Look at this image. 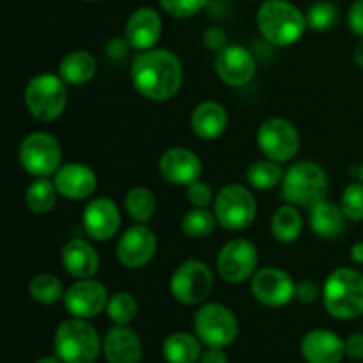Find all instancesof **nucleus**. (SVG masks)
Here are the masks:
<instances>
[{"label": "nucleus", "mask_w": 363, "mask_h": 363, "mask_svg": "<svg viewBox=\"0 0 363 363\" xmlns=\"http://www.w3.org/2000/svg\"><path fill=\"white\" fill-rule=\"evenodd\" d=\"M55 354L62 363H92L103 344L99 333L87 319H67L59 325L53 340Z\"/></svg>", "instance_id": "obj_5"}, {"label": "nucleus", "mask_w": 363, "mask_h": 363, "mask_svg": "<svg viewBox=\"0 0 363 363\" xmlns=\"http://www.w3.org/2000/svg\"><path fill=\"white\" fill-rule=\"evenodd\" d=\"M358 179H360L362 183H363V163H362L360 167H358Z\"/></svg>", "instance_id": "obj_46"}, {"label": "nucleus", "mask_w": 363, "mask_h": 363, "mask_svg": "<svg viewBox=\"0 0 363 363\" xmlns=\"http://www.w3.org/2000/svg\"><path fill=\"white\" fill-rule=\"evenodd\" d=\"M319 287L315 286L312 280H300L296 282V287H294V298H296L300 303H314L319 298Z\"/></svg>", "instance_id": "obj_39"}, {"label": "nucleus", "mask_w": 363, "mask_h": 363, "mask_svg": "<svg viewBox=\"0 0 363 363\" xmlns=\"http://www.w3.org/2000/svg\"><path fill=\"white\" fill-rule=\"evenodd\" d=\"M201 363H229L223 347H209L206 353H202Z\"/></svg>", "instance_id": "obj_42"}, {"label": "nucleus", "mask_w": 363, "mask_h": 363, "mask_svg": "<svg viewBox=\"0 0 363 363\" xmlns=\"http://www.w3.org/2000/svg\"><path fill=\"white\" fill-rule=\"evenodd\" d=\"M197 335L186 332H176L163 342L162 353L169 363H195L201 360L202 346Z\"/></svg>", "instance_id": "obj_27"}, {"label": "nucleus", "mask_w": 363, "mask_h": 363, "mask_svg": "<svg viewBox=\"0 0 363 363\" xmlns=\"http://www.w3.org/2000/svg\"><path fill=\"white\" fill-rule=\"evenodd\" d=\"M53 183L60 197L69 199V201H84L96 191L98 177L89 165L66 163V165H60V169L55 172Z\"/></svg>", "instance_id": "obj_19"}, {"label": "nucleus", "mask_w": 363, "mask_h": 363, "mask_svg": "<svg viewBox=\"0 0 363 363\" xmlns=\"http://www.w3.org/2000/svg\"><path fill=\"white\" fill-rule=\"evenodd\" d=\"M130 77L135 91L145 99L169 101L183 85V64L170 50L151 48L135 57Z\"/></svg>", "instance_id": "obj_1"}, {"label": "nucleus", "mask_w": 363, "mask_h": 363, "mask_svg": "<svg viewBox=\"0 0 363 363\" xmlns=\"http://www.w3.org/2000/svg\"><path fill=\"white\" fill-rule=\"evenodd\" d=\"M89 2H96V0H89Z\"/></svg>", "instance_id": "obj_47"}, {"label": "nucleus", "mask_w": 363, "mask_h": 363, "mask_svg": "<svg viewBox=\"0 0 363 363\" xmlns=\"http://www.w3.org/2000/svg\"><path fill=\"white\" fill-rule=\"evenodd\" d=\"M257 27L262 38L275 46H291L303 38L307 18L287 0H266L257 11Z\"/></svg>", "instance_id": "obj_2"}, {"label": "nucleus", "mask_w": 363, "mask_h": 363, "mask_svg": "<svg viewBox=\"0 0 363 363\" xmlns=\"http://www.w3.org/2000/svg\"><path fill=\"white\" fill-rule=\"evenodd\" d=\"M106 314H108L110 321L116 323V325H130L135 319L138 312V303L130 293H121L112 294L108 298V303H106Z\"/></svg>", "instance_id": "obj_34"}, {"label": "nucleus", "mask_w": 363, "mask_h": 363, "mask_svg": "<svg viewBox=\"0 0 363 363\" xmlns=\"http://www.w3.org/2000/svg\"><path fill=\"white\" fill-rule=\"evenodd\" d=\"M208 0H160V6L174 18H190L202 11Z\"/></svg>", "instance_id": "obj_37"}, {"label": "nucleus", "mask_w": 363, "mask_h": 363, "mask_svg": "<svg viewBox=\"0 0 363 363\" xmlns=\"http://www.w3.org/2000/svg\"><path fill=\"white\" fill-rule=\"evenodd\" d=\"M121 209L110 199H92L84 209L82 225L85 233L96 241H108L121 229Z\"/></svg>", "instance_id": "obj_17"}, {"label": "nucleus", "mask_w": 363, "mask_h": 363, "mask_svg": "<svg viewBox=\"0 0 363 363\" xmlns=\"http://www.w3.org/2000/svg\"><path fill=\"white\" fill-rule=\"evenodd\" d=\"M301 354L307 363H340L346 357L344 340L330 330H312L301 340Z\"/></svg>", "instance_id": "obj_22"}, {"label": "nucleus", "mask_w": 363, "mask_h": 363, "mask_svg": "<svg viewBox=\"0 0 363 363\" xmlns=\"http://www.w3.org/2000/svg\"><path fill=\"white\" fill-rule=\"evenodd\" d=\"M35 363H62L59 360V358H53V357H43V358H39L38 362Z\"/></svg>", "instance_id": "obj_45"}, {"label": "nucleus", "mask_w": 363, "mask_h": 363, "mask_svg": "<svg viewBox=\"0 0 363 363\" xmlns=\"http://www.w3.org/2000/svg\"><path fill=\"white\" fill-rule=\"evenodd\" d=\"M213 208L218 225L233 233L248 229L257 216V201L243 184L223 186L218 195H215Z\"/></svg>", "instance_id": "obj_7"}, {"label": "nucleus", "mask_w": 363, "mask_h": 363, "mask_svg": "<svg viewBox=\"0 0 363 363\" xmlns=\"http://www.w3.org/2000/svg\"><path fill=\"white\" fill-rule=\"evenodd\" d=\"M163 179L176 186H188L201 179L202 162L191 149L170 147L162 155L158 162Z\"/></svg>", "instance_id": "obj_18"}, {"label": "nucleus", "mask_w": 363, "mask_h": 363, "mask_svg": "<svg viewBox=\"0 0 363 363\" xmlns=\"http://www.w3.org/2000/svg\"><path fill=\"white\" fill-rule=\"evenodd\" d=\"M347 23L358 38H363V0H354L353 6L350 7Z\"/></svg>", "instance_id": "obj_40"}, {"label": "nucleus", "mask_w": 363, "mask_h": 363, "mask_svg": "<svg viewBox=\"0 0 363 363\" xmlns=\"http://www.w3.org/2000/svg\"><path fill=\"white\" fill-rule=\"evenodd\" d=\"M28 294L41 305H53L64 298V287L52 273H39L28 284Z\"/></svg>", "instance_id": "obj_33"}, {"label": "nucleus", "mask_w": 363, "mask_h": 363, "mask_svg": "<svg viewBox=\"0 0 363 363\" xmlns=\"http://www.w3.org/2000/svg\"><path fill=\"white\" fill-rule=\"evenodd\" d=\"M215 286L211 268L199 259L181 262L170 279V293L181 305H201L208 300Z\"/></svg>", "instance_id": "obj_9"}, {"label": "nucleus", "mask_w": 363, "mask_h": 363, "mask_svg": "<svg viewBox=\"0 0 363 363\" xmlns=\"http://www.w3.org/2000/svg\"><path fill=\"white\" fill-rule=\"evenodd\" d=\"M57 195H59V191H57L53 181H50L48 177H38V181H34L27 188L25 204H27L28 211L35 213V215H45L53 209Z\"/></svg>", "instance_id": "obj_30"}, {"label": "nucleus", "mask_w": 363, "mask_h": 363, "mask_svg": "<svg viewBox=\"0 0 363 363\" xmlns=\"http://www.w3.org/2000/svg\"><path fill=\"white\" fill-rule=\"evenodd\" d=\"M162 38V18L152 7L133 11L124 27V39L138 52L155 48Z\"/></svg>", "instance_id": "obj_20"}, {"label": "nucleus", "mask_w": 363, "mask_h": 363, "mask_svg": "<svg viewBox=\"0 0 363 363\" xmlns=\"http://www.w3.org/2000/svg\"><path fill=\"white\" fill-rule=\"evenodd\" d=\"M156 248H158V238L155 230L145 223H135L128 227L119 238L116 254L124 268L138 269L152 261Z\"/></svg>", "instance_id": "obj_13"}, {"label": "nucleus", "mask_w": 363, "mask_h": 363, "mask_svg": "<svg viewBox=\"0 0 363 363\" xmlns=\"http://www.w3.org/2000/svg\"><path fill=\"white\" fill-rule=\"evenodd\" d=\"M98 71L96 59L85 50H74L64 55L59 64V77L67 85H85L94 78Z\"/></svg>", "instance_id": "obj_26"}, {"label": "nucleus", "mask_w": 363, "mask_h": 363, "mask_svg": "<svg viewBox=\"0 0 363 363\" xmlns=\"http://www.w3.org/2000/svg\"><path fill=\"white\" fill-rule=\"evenodd\" d=\"M257 145L268 160L287 163L300 151V133L287 119L272 117L259 126Z\"/></svg>", "instance_id": "obj_11"}, {"label": "nucleus", "mask_w": 363, "mask_h": 363, "mask_svg": "<svg viewBox=\"0 0 363 363\" xmlns=\"http://www.w3.org/2000/svg\"><path fill=\"white\" fill-rule=\"evenodd\" d=\"M296 282L291 275L279 268H262L250 279L252 296L261 305L269 308H280L294 298Z\"/></svg>", "instance_id": "obj_14"}, {"label": "nucleus", "mask_w": 363, "mask_h": 363, "mask_svg": "<svg viewBox=\"0 0 363 363\" xmlns=\"http://www.w3.org/2000/svg\"><path fill=\"white\" fill-rule=\"evenodd\" d=\"M272 234L279 243H293L301 236L303 230V218L296 206H280L272 216Z\"/></svg>", "instance_id": "obj_28"}, {"label": "nucleus", "mask_w": 363, "mask_h": 363, "mask_svg": "<svg viewBox=\"0 0 363 363\" xmlns=\"http://www.w3.org/2000/svg\"><path fill=\"white\" fill-rule=\"evenodd\" d=\"M350 257L351 261L357 262V264H363V241H358V243H354L353 247H351Z\"/></svg>", "instance_id": "obj_43"}, {"label": "nucleus", "mask_w": 363, "mask_h": 363, "mask_svg": "<svg viewBox=\"0 0 363 363\" xmlns=\"http://www.w3.org/2000/svg\"><path fill=\"white\" fill-rule=\"evenodd\" d=\"M103 353L108 363H140L142 340L128 325H116L106 332L103 340Z\"/></svg>", "instance_id": "obj_21"}, {"label": "nucleus", "mask_w": 363, "mask_h": 363, "mask_svg": "<svg viewBox=\"0 0 363 363\" xmlns=\"http://www.w3.org/2000/svg\"><path fill=\"white\" fill-rule=\"evenodd\" d=\"M308 222L319 238L333 240L346 233L347 216L344 215L340 206H335L325 199L308 208Z\"/></svg>", "instance_id": "obj_25"}, {"label": "nucleus", "mask_w": 363, "mask_h": 363, "mask_svg": "<svg viewBox=\"0 0 363 363\" xmlns=\"http://www.w3.org/2000/svg\"><path fill=\"white\" fill-rule=\"evenodd\" d=\"M340 208L347 220L362 222L363 220V183H351L340 197Z\"/></svg>", "instance_id": "obj_36"}, {"label": "nucleus", "mask_w": 363, "mask_h": 363, "mask_svg": "<svg viewBox=\"0 0 363 363\" xmlns=\"http://www.w3.org/2000/svg\"><path fill=\"white\" fill-rule=\"evenodd\" d=\"M20 163L30 176H55L62 163V147L52 133L34 131L27 135L20 144Z\"/></svg>", "instance_id": "obj_10"}, {"label": "nucleus", "mask_w": 363, "mask_h": 363, "mask_svg": "<svg viewBox=\"0 0 363 363\" xmlns=\"http://www.w3.org/2000/svg\"><path fill=\"white\" fill-rule=\"evenodd\" d=\"M66 85L59 74L43 73L32 78L25 87V106L28 113L43 123L59 119L67 105Z\"/></svg>", "instance_id": "obj_6"}, {"label": "nucleus", "mask_w": 363, "mask_h": 363, "mask_svg": "<svg viewBox=\"0 0 363 363\" xmlns=\"http://www.w3.org/2000/svg\"><path fill=\"white\" fill-rule=\"evenodd\" d=\"M229 124V113L225 106L218 101H202L191 112V131L201 140H216L222 137Z\"/></svg>", "instance_id": "obj_24"}, {"label": "nucleus", "mask_w": 363, "mask_h": 363, "mask_svg": "<svg viewBox=\"0 0 363 363\" xmlns=\"http://www.w3.org/2000/svg\"><path fill=\"white\" fill-rule=\"evenodd\" d=\"M62 266L77 280L92 279L99 269V255L96 248L85 240H69L62 248Z\"/></svg>", "instance_id": "obj_23"}, {"label": "nucleus", "mask_w": 363, "mask_h": 363, "mask_svg": "<svg viewBox=\"0 0 363 363\" xmlns=\"http://www.w3.org/2000/svg\"><path fill=\"white\" fill-rule=\"evenodd\" d=\"M307 27L312 28L315 32H325L330 30L333 25L337 23V18H339V9L333 2L330 0H319V2L312 4L308 7L307 14Z\"/></svg>", "instance_id": "obj_35"}, {"label": "nucleus", "mask_w": 363, "mask_h": 363, "mask_svg": "<svg viewBox=\"0 0 363 363\" xmlns=\"http://www.w3.org/2000/svg\"><path fill=\"white\" fill-rule=\"evenodd\" d=\"M323 301L335 319H354L363 314V275L357 269L332 272L323 287Z\"/></svg>", "instance_id": "obj_3"}, {"label": "nucleus", "mask_w": 363, "mask_h": 363, "mask_svg": "<svg viewBox=\"0 0 363 363\" xmlns=\"http://www.w3.org/2000/svg\"><path fill=\"white\" fill-rule=\"evenodd\" d=\"M64 307L73 318L91 319L101 314L108 303V291L92 279L77 280L64 291Z\"/></svg>", "instance_id": "obj_15"}, {"label": "nucleus", "mask_w": 363, "mask_h": 363, "mask_svg": "<svg viewBox=\"0 0 363 363\" xmlns=\"http://www.w3.org/2000/svg\"><path fill=\"white\" fill-rule=\"evenodd\" d=\"M346 357L351 360H363V333H353L344 340Z\"/></svg>", "instance_id": "obj_41"}, {"label": "nucleus", "mask_w": 363, "mask_h": 363, "mask_svg": "<svg viewBox=\"0 0 363 363\" xmlns=\"http://www.w3.org/2000/svg\"><path fill=\"white\" fill-rule=\"evenodd\" d=\"M280 197L296 208H311L325 201L328 194V176L315 162H296L284 172Z\"/></svg>", "instance_id": "obj_4"}, {"label": "nucleus", "mask_w": 363, "mask_h": 363, "mask_svg": "<svg viewBox=\"0 0 363 363\" xmlns=\"http://www.w3.org/2000/svg\"><path fill=\"white\" fill-rule=\"evenodd\" d=\"M215 69L223 84L230 87H243L255 77L257 64L250 50L240 45H229L222 46L216 53Z\"/></svg>", "instance_id": "obj_16"}, {"label": "nucleus", "mask_w": 363, "mask_h": 363, "mask_svg": "<svg viewBox=\"0 0 363 363\" xmlns=\"http://www.w3.org/2000/svg\"><path fill=\"white\" fill-rule=\"evenodd\" d=\"M194 330L208 347H227L236 340L240 323L229 307L222 303H206L195 312Z\"/></svg>", "instance_id": "obj_8"}, {"label": "nucleus", "mask_w": 363, "mask_h": 363, "mask_svg": "<svg viewBox=\"0 0 363 363\" xmlns=\"http://www.w3.org/2000/svg\"><path fill=\"white\" fill-rule=\"evenodd\" d=\"M353 57H354V62H357V66L363 69V38L357 43V45H354Z\"/></svg>", "instance_id": "obj_44"}, {"label": "nucleus", "mask_w": 363, "mask_h": 363, "mask_svg": "<svg viewBox=\"0 0 363 363\" xmlns=\"http://www.w3.org/2000/svg\"><path fill=\"white\" fill-rule=\"evenodd\" d=\"M216 225H218V220L215 213L209 211L208 208H194L184 213L181 218V229L188 238H194V240L208 238L209 234L215 233Z\"/></svg>", "instance_id": "obj_32"}, {"label": "nucleus", "mask_w": 363, "mask_h": 363, "mask_svg": "<svg viewBox=\"0 0 363 363\" xmlns=\"http://www.w3.org/2000/svg\"><path fill=\"white\" fill-rule=\"evenodd\" d=\"M257 247L245 238L227 241L216 257L218 275L229 284H243L250 280L257 272Z\"/></svg>", "instance_id": "obj_12"}, {"label": "nucleus", "mask_w": 363, "mask_h": 363, "mask_svg": "<svg viewBox=\"0 0 363 363\" xmlns=\"http://www.w3.org/2000/svg\"><path fill=\"white\" fill-rule=\"evenodd\" d=\"M282 163H277L273 160H259L254 162L247 170V181L255 190H272L279 186L284 179Z\"/></svg>", "instance_id": "obj_31"}, {"label": "nucleus", "mask_w": 363, "mask_h": 363, "mask_svg": "<svg viewBox=\"0 0 363 363\" xmlns=\"http://www.w3.org/2000/svg\"><path fill=\"white\" fill-rule=\"evenodd\" d=\"M158 201L156 195L145 186H135L124 197V209L137 223H147L155 216Z\"/></svg>", "instance_id": "obj_29"}, {"label": "nucleus", "mask_w": 363, "mask_h": 363, "mask_svg": "<svg viewBox=\"0 0 363 363\" xmlns=\"http://www.w3.org/2000/svg\"><path fill=\"white\" fill-rule=\"evenodd\" d=\"M186 197L194 208H209L211 202H215V194H213L211 186L204 181H194L186 186Z\"/></svg>", "instance_id": "obj_38"}]
</instances>
